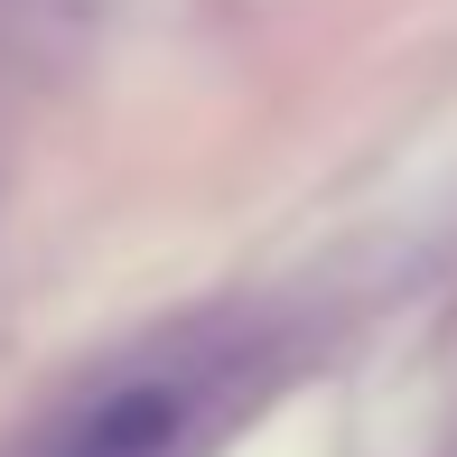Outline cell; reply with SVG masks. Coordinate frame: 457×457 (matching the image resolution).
Segmentation results:
<instances>
[{"label":"cell","mask_w":457,"mask_h":457,"mask_svg":"<svg viewBox=\"0 0 457 457\" xmlns=\"http://www.w3.org/2000/svg\"><path fill=\"white\" fill-rule=\"evenodd\" d=\"M178 429H187V392L178 383H121L56 439V457H169Z\"/></svg>","instance_id":"cell-1"}]
</instances>
